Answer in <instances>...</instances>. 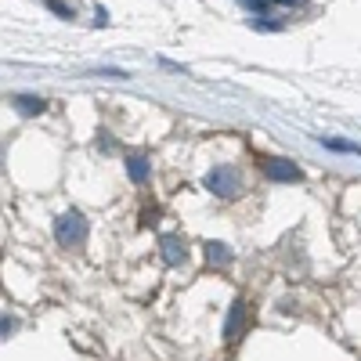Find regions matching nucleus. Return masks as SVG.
Here are the masks:
<instances>
[{
  "mask_svg": "<svg viewBox=\"0 0 361 361\" xmlns=\"http://www.w3.org/2000/svg\"><path fill=\"white\" fill-rule=\"evenodd\" d=\"M54 235H58V243H62V246H80L87 238V221L80 214H66V217H58Z\"/></svg>",
  "mask_w": 361,
  "mask_h": 361,
  "instance_id": "obj_1",
  "label": "nucleus"
},
{
  "mask_svg": "<svg viewBox=\"0 0 361 361\" xmlns=\"http://www.w3.org/2000/svg\"><path fill=\"white\" fill-rule=\"evenodd\" d=\"M206 188L214 192V195H221V199H231L238 192V177H235L231 166H217V170L206 173Z\"/></svg>",
  "mask_w": 361,
  "mask_h": 361,
  "instance_id": "obj_2",
  "label": "nucleus"
},
{
  "mask_svg": "<svg viewBox=\"0 0 361 361\" xmlns=\"http://www.w3.org/2000/svg\"><path fill=\"white\" fill-rule=\"evenodd\" d=\"M159 253H163V260L166 264H185V243H180V238L177 235H163L159 238Z\"/></svg>",
  "mask_w": 361,
  "mask_h": 361,
  "instance_id": "obj_3",
  "label": "nucleus"
},
{
  "mask_svg": "<svg viewBox=\"0 0 361 361\" xmlns=\"http://www.w3.org/2000/svg\"><path fill=\"white\" fill-rule=\"evenodd\" d=\"M264 170H267L271 180H300V170L293 163H286V159H267Z\"/></svg>",
  "mask_w": 361,
  "mask_h": 361,
  "instance_id": "obj_4",
  "label": "nucleus"
},
{
  "mask_svg": "<svg viewBox=\"0 0 361 361\" xmlns=\"http://www.w3.org/2000/svg\"><path fill=\"white\" fill-rule=\"evenodd\" d=\"M243 8H250V11H271V8H307L304 0H243Z\"/></svg>",
  "mask_w": 361,
  "mask_h": 361,
  "instance_id": "obj_5",
  "label": "nucleus"
},
{
  "mask_svg": "<svg viewBox=\"0 0 361 361\" xmlns=\"http://www.w3.org/2000/svg\"><path fill=\"white\" fill-rule=\"evenodd\" d=\"M243 322H246V307H243V304H235V307H231V314H228V325H224V336L231 340V336L238 333V329H243Z\"/></svg>",
  "mask_w": 361,
  "mask_h": 361,
  "instance_id": "obj_6",
  "label": "nucleus"
},
{
  "mask_svg": "<svg viewBox=\"0 0 361 361\" xmlns=\"http://www.w3.org/2000/svg\"><path fill=\"white\" fill-rule=\"evenodd\" d=\"M206 260L221 267V264H228V260H231V253H228V246H224V243H206Z\"/></svg>",
  "mask_w": 361,
  "mask_h": 361,
  "instance_id": "obj_7",
  "label": "nucleus"
},
{
  "mask_svg": "<svg viewBox=\"0 0 361 361\" xmlns=\"http://www.w3.org/2000/svg\"><path fill=\"white\" fill-rule=\"evenodd\" d=\"M127 170H130V180H134V185H145V177H148V163H145L141 156H130Z\"/></svg>",
  "mask_w": 361,
  "mask_h": 361,
  "instance_id": "obj_8",
  "label": "nucleus"
},
{
  "mask_svg": "<svg viewBox=\"0 0 361 361\" xmlns=\"http://www.w3.org/2000/svg\"><path fill=\"white\" fill-rule=\"evenodd\" d=\"M322 145H325V148H333V152H354V156H361V145H350V141H336V137H322Z\"/></svg>",
  "mask_w": 361,
  "mask_h": 361,
  "instance_id": "obj_9",
  "label": "nucleus"
},
{
  "mask_svg": "<svg viewBox=\"0 0 361 361\" xmlns=\"http://www.w3.org/2000/svg\"><path fill=\"white\" fill-rule=\"evenodd\" d=\"M15 105H22V112H25V116L44 112V102H40V98H25V94H18V98H15Z\"/></svg>",
  "mask_w": 361,
  "mask_h": 361,
  "instance_id": "obj_10",
  "label": "nucleus"
},
{
  "mask_svg": "<svg viewBox=\"0 0 361 361\" xmlns=\"http://www.w3.org/2000/svg\"><path fill=\"white\" fill-rule=\"evenodd\" d=\"M47 8H51L54 15H62V18H73V8H66V4H58V0H47Z\"/></svg>",
  "mask_w": 361,
  "mask_h": 361,
  "instance_id": "obj_11",
  "label": "nucleus"
}]
</instances>
